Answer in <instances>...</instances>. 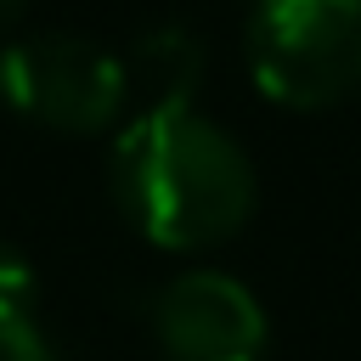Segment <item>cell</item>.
<instances>
[{"instance_id":"5","label":"cell","mask_w":361,"mask_h":361,"mask_svg":"<svg viewBox=\"0 0 361 361\" xmlns=\"http://www.w3.org/2000/svg\"><path fill=\"white\" fill-rule=\"evenodd\" d=\"M124 62V90L141 96V113L152 107H192V90L203 79V45L180 23H158L130 39Z\"/></svg>"},{"instance_id":"4","label":"cell","mask_w":361,"mask_h":361,"mask_svg":"<svg viewBox=\"0 0 361 361\" xmlns=\"http://www.w3.org/2000/svg\"><path fill=\"white\" fill-rule=\"evenodd\" d=\"M152 333L169 361H265V310L226 271H186L152 305Z\"/></svg>"},{"instance_id":"7","label":"cell","mask_w":361,"mask_h":361,"mask_svg":"<svg viewBox=\"0 0 361 361\" xmlns=\"http://www.w3.org/2000/svg\"><path fill=\"white\" fill-rule=\"evenodd\" d=\"M0 361H62L34 322H0Z\"/></svg>"},{"instance_id":"8","label":"cell","mask_w":361,"mask_h":361,"mask_svg":"<svg viewBox=\"0 0 361 361\" xmlns=\"http://www.w3.org/2000/svg\"><path fill=\"white\" fill-rule=\"evenodd\" d=\"M23 11H28V0H0V28H6V23H17Z\"/></svg>"},{"instance_id":"6","label":"cell","mask_w":361,"mask_h":361,"mask_svg":"<svg viewBox=\"0 0 361 361\" xmlns=\"http://www.w3.org/2000/svg\"><path fill=\"white\" fill-rule=\"evenodd\" d=\"M0 322H34V265L0 243Z\"/></svg>"},{"instance_id":"1","label":"cell","mask_w":361,"mask_h":361,"mask_svg":"<svg viewBox=\"0 0 361 361\" xmlns=\"http://www.w3.org/2000/svg\"><path fill=\"white\" fill-rule=\"evenodd\" d=\"M124 220L158 248H209L226 243L254 209L248 152L197 107L135 113L107 164Z\"/></svg>"},{"instance_id":"3","label":"cell","mask_w":361,"mask_h":361,"mask_svg":"<svg viewBox=\"0 0 361 361\" xmlns=\"http://www.w3.org/2000/svg\"><path fill=\"white\" fill-rule=\"evenodd\" d=\"M0 96L62 135H90L107 130L124 107V62L90 39V34H68V28H45L28 39H11L0 51Z\"/></svg>"},{"instance_id":"2","label":"cell","mask_w":361,"mask_h":361,"mask_svg":"<svg viewBox=\"0 0 361 361\" xmlns=\"http://www.w3.org/2000/svg\"><path fill=\"white\" fill-rule=\"evenodd\" d=\"M248 73L282 107H333L361 90V0H254Z\"/></svg>"}]
</instances>
